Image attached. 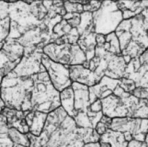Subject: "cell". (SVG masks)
<instances>
[{"label":"cell","instance_id":"5","mask_svg":"<svg viewBox=\"0 0 148 147\" xmlns=\"http://www.w3.org/2000/svg\"><path fill=\"white\" fill-rule=\"evenodd\" d=\"M41 63L44 66L50 80L59 92L71 86L73 81L70 77L69 66L53 61L43 53Z\"/></svg>","mask_w":148,"mask_h":147},{"label":"cell","instance_id":"3","mask_svg":"<svg viewBox=\"0 0 148 147\" xmlns=\"http://www.w3.org/2000/svg\"><path fill=\"white\" fill-rule=\"evenodd\" d=\"M33 86L30 95L32 109L48 114L61 106L60 92L52 84L47 72L31 76Z\"/></svg>","mask_w":148,"mask_h":147},{"label":"cell","instance_id":"7","mask_svg":"<svg viewBox=\"0 0 148 147\" xmlns=\"http://www.w3.org/2000/svg\"><path fill=\"white\" fill-rule=\"evenodd\" d=\"M71 46L69 43H47L42 48L43 53L51 60L61 64L71 65Z\"/></svg>","mask_w":148,"mask_h":147},{"label":"cell","instance_id":"8","mask_svg":"<svg viewBox=\"0 0 148 147\" xmlns=\"http://www.w3.org/2000/svg\"><path fill=\"white\" fill-rule=\"evenodd\" d=\"M119 84V79L103 76L98 84L89 87L90 104L97 99H103L111 95Z\"/></svg>","mask_w":148,"mask_h":147},{"label":"cell","instance_id":"30","mask_svg":"<svg viewBox=\"0 0 148 147\" xmlns=\"http://www.w3.org/2000/svg\"><path fill=\"white\" fill-rule=\"evenodd\" d=\"M9 17V3L8 1H0V21Z\"/></svg>","mask_w":148,"mask_h":147},{"label":"cell","instance_id":"2","mask_svg":"<svg viewBox=\"0 0 148 147\" xmlns=\"http://www.w3.org/2000/svg\"><path fill=\"white\" fill-rule=\"evenodd\" d=\"M33 86L32 77H20L10 72L3 78L1 96L7 108L28 112L32 110L30 95Z\"/></svg>","mask_w":148,"mask_h":147},{"label":"cell","instance_id":"39","mask_svg":"<svg viewBox=\"0 0 148 147\" xmlns=\"http://www.w3.org/2000/svg\"><path fill=\"white\" fill-rule=\"evenodd\" d=\"M101 143V147H111L108 143H105V142H100Z\"/></svg>","mask_w":148,"mask_h":147},{"label":"cell","instance_id":"1","mask_svg":"<svg viewBox=\"0 0 148 147\" xmlns=\"http://www.w3.org/2000/svg\"><path fill=\"white\" fill-rule=\"evenodd\" d=\"M28 135L33 147H84L85 144L75 119L61 106L48 114L39 137Z\"/></svg>","mask_w":148,"mask_h":147},{"label":"cell","instance_id":"11","mask_svg":"<svg viewBox=\"0 0 148 147\" xmlns=\"http://www.w3.org/2000/svg\"><path fill=\"white\" fill-rule=\"evenodd\" d=\"M1 114L6 117L9 128H16L23 134L29 133V128L25 119V112L6 107Z\"/></svg>","mask_w":148,"mask_h":147},{"label":"cell","instance_id":"34","mask_svg":"<svg viewBox=\"0 0 148 147\" xmlns=\"http://www.w3.org/2000/svg\"><path fill=\"white\" fill-rule=\"evenodd\" d=\"M96 41H97V46H103L105 43H106V36L103 35H99V34H97Z\"/></svg>","mask_w":148,"mask_h":147},{"label":"cell","instance_id":"23","mask_svg":"<svg viewBox=\"0 0 148 147\" xmlns=\"http://www.w3.org/2000/svg\"><path fill=\"white\" fill-rule=\"evenodd\" d=\"M73 118L78 128H93L92 124L90 117H88L87 112H77V115Z\"/></svg>","mask_w":148,"mask_h":147},{"label":"cell","instance_id":"22","mask_svg":"<svg viewBox=\"0 0 148 147\" xmlns=\"http://www.w3.org/2000/svg\"><path fill=\"white\" fill-rule=\"evenodd\" d=\"M106 41L110 45V52L116 55H122L120 43H119V40L115 32L106 35Z\"/></svg>","mask_w":148,"mask_h":147},{"label":"cell","instance_id":"10","mask_svg":"<svg viewBox=\"0 0 148 147\" xmlns=\"http://www.w3.org/2000/svg\"><path fill=\"white\" fill-rule=\"evenodd\" d=\"M142 119L132 117H116L112 119L110 129L125 133H130L132 136L140 133V123Z\"/></svg>","mask_w":148,"mask_h":147},{"label":"cell","instance_id":"13","mask_svg":"<svg viewBox=\"0 0 148 147\" xmlns=\"http://www.w3.org/2000/svg\"><path fill=\"white\" fill-rule=\"evenodd\" d=\"M25 119L29 128V133L39 137L44 130L48 114L35 110L25 112Z\"/></svg>","mask_w":148,"mask_h":147},{"label":"cell","instance_id":"32","mask_svg":"<svg viewBox=\"0 0 148 147\" xmlns=\"http://www.w3.org/2000/svg\"><path fill=\"white\" fill-rule=\"evenodd\" d=\"M89 109L91 110L92 112H102L103 106L101 100V99H97L96 101H95L93 103H92L89 107Z\"/></svg>","mask_w":148,"mask_h":147},{"label":"cell","instance_id":"17","mask_svg":"<svg viewBox=\"0 0 148 147\" xmlns=\"http://www.w3.org/2000/svg\"><path fill=\"white\" fill-rule=\"evenodd\" d=\"M99 141L108 143L111 147H127L128 143L125 140L123 133L111 129H108L106 133L101 136Z\"/></svg>","mask_w":148,"mask_h":147},{"label":"cell","instance_id":"42","mask_svg":"<svg viewBox=\"0 0 148 147\" xmlns=\"http://www.w3.org/2000/svg\"><path fill=\"white\" fill-rule=\"evenodd\" d=\"M146 100H147V102H148V97H147V99H146Z\"/></svg>","mask_w":148,"mask_h":147},{"label":"cell","instance_id":"27","mask_svg":"<svg viewBox=\"0 0 148 147\" xmlns=\"http://www.w3.org/2000/svg\"><path fill=\"white\" fill-rule=\"evenodd\" d=\"M112 119L110 117H107L106 115H103L100 121L97 124L96 127H95V130L97 133L99 134V135L101 136L106 133L108 131V129H110V126Z\"/></svg>","mask_w":148,"mask_h":147},{"label":"cell","instance_id":"31","mask_svg":"<svg viewBox=\"0 0 148 147\" xmlns=\"http://www.w3.org/2000/svg\"><path fill=\"white\" fill-rule=\"evenodd\" d=\"M67 21L73 28H77L81 23V14L75 13L73 17Z\"/></svg>","mask_w":148,"mask_h":147},{"label":"cell","instance_id":"12","mask_svg":"<svg viewBox=\"0 0 148 147\" xmlns=\"http://www.w3.org/2000/svg\"><path fill=\"white\" fill-rule=\"evenodd\" d=\"M71 86L74 91L76 112H86L90 106L89 87L78 82H73Z\"/></svg>","mask_w":148,"mask_h":147},{"label":"cell","instance_id":"43","mask_svg":"<svg viewBox=\"0 0 148 147\" xmlns=\"http://www.w3.org/2000/svg\"><path fill=\"white\" fill-rule=\"evenodd\" d=\"M147 36H148V30L147 31Z\"/></svg>","mask_w":148,"mask_h":147},{"label":"cell","instance_id":"37","mask_svg":"<svg viewBox=\"0 0 148 147\" xmlns=\"http://www.w3.org/2000/svg\"><path fill=\"white\" fill-rule=\"evenodd\" d=\"M6 108V106H5L4 102H3L2 98H1V90H0V114H1L3 110Z\"/></svg>","mask_w":148,"mask_h":147},{"label":"cell","instance_id":"9","mask_svg":"<svg viewBox=\"0 0 148 147\" xmlns=\"http://www.w3.org/2000/svg\"><path fill=\"white\" fill-rule=\"evenodd\" d=\"M70 77L73 82H78L88 87L95 86L100 81L95 72L86 68L83 65H73L69 66Z\"/></svg>","mask_w":148,"mask_h":147},{"label":"cell","instance_id":"35","mask_svg":"<svg viewBox=\"0 0 148 147\" xmlns=\"http://www.w3.org/2000/svg\"><path fill=\"white\" fill-rule=\"evenodd\" d=\"M143 143L144 142H141V141L132 139L127 143V147H143Z\"/></svg>","mask_w":148,"mask_h":147},{"label":"cell","instance_id":"28","mask_svg":"<svg viewBox=\"0 0 148 147\" xmlns=\"http://www.w3.org/2000/svg\"><path fill=\"white\" fill-rule=\"evenodd\" d=\"M119 86L125 92L132 93L134 90L136 88L134 81L126 77H122L119 79Z\"/></svg>","mask_w":148,"mask_h":147},{"label":"cell","instance_id":"29","mask_svg":"<svg viewBox=\"0 0 148 147\" xmlns=\"http://www.w3.org/2000/svg\"><path fill=\"white\" fill-rule=\"evenodd\" d=\"M131 94L139 99H146L148 97V88L136 87Z\"/></svg>","mask_w":148,"mask_h":147},{"label":"cell","instance_id":"41","mask_svg":"<svg viewBox=\"0 0 148 147\" xmlns=\"http://www.w3.org/2000/svg\"><path fill=\"white\" fill-rule=\"evenodd\" d=\"M3 77L2 76H1L0 75V86H1V83H2V81H3Z\"/></svg>","mask_w":148,"mask_h":147},{"label":"cell","instance_id":"36","mask_svg":"<svg viewBox=\"0 0 148 147\" xmlns=\"http://www.w3.org/2000/svg\"><path fill=\"white\" fill-rule=\"evenodd\" d=\"M84 147H101L100 141H97V142H90L85 144Z\"/></svg>","mask_w":148,"mask_h":147},{"label":"cell","instance_id":"26","mask_svg":"<svg viewBox=\"0 0 148 147\" xmlns=\"http://www.w3.org/2000/svg\"><path fill=\"white\" fill-rule=\"evenodd\" d=\"M10 19L7 17L0 21V43H3L8 38L10 33Z\"/></svg>","mask_w":148,"mask_h":147},{"label":"cell","instance_id":"6","mask_svg":"<svg viewBox=\"0 0 148 147\" xmlns=\"http://www.w3.org/2000/svg\"><path fill=\"white\" fill-rule=\"evenodd\" d=\"M42 55L43 51L41 48H37L30 55H24L12 71L20 77H30L36 74L46 72L41 63Z\"/></svg>","mask_w":148,"mask_h":147},{"label":"cell","instance_id":"16","mask_svg":"<svg viewBox=\"0 0 148 147\" xmlns=\"http://www.w3.org/2000/svg\"><path fill=\"white\" fill-rule=\"evenodd\" d=\"M61 106L65 110L68 115L75 117L77 112L75 109L74 91L72 86L68 87L60 92Z\"/></svg>","mask_w":148,"mask_h":147},{"label":"cell","instance_id":"18","mask_svg":"<svg viewBox=\"0 0 148 147\" xmlns=\"http://www.w3.org/2000/svg\"><path fill=\"white\" fill-rule=\"evenodd\" d=\"M79 35L83 36L90 32H94L92 13L90 12H84L81 14V23L77 28Z\"/></svg>","mask_w":148,"mask_h":147},{"label":"cell","instance_id":"15","mask_svg":"<svg viewBox=\"0 0 148 147\" xmlns=\"http://www.w3.org/2000/svg\"><path fill=\"white\" fill-rule=\"evenodd\" d=\"M1 50L11 62L19 63L24 55V47L14 39H6Z\"/></svg>","mask_w":148,"mask_h":147},{"label":"cell","instance_id":"24","mask_svg":"<svg viewBox=\"0 0 148 147\" xmlns=\"http://www.w3.org/2000/svg\"><path fill=\"white\" fill-rule=\"evenodd\" d=\"M8 124L0 125V147H15L8 135Z\"/></svg>","mask_w":148,"mask_h":147},{"label":"cell","instance_id":"33","mask_svg":"<svg viewBox=\"0 0 148 147\" xmlns=\"http://www.w3.org/2000/svg\"><path fill=\"white\" fill-rule=\"evenodd\" d=\"M140 62L141 65H148V48L146 49L143 53L139 57Z\"/></svg>","mask_w":148,"mask_h":147},{"label":"cell","instance_id":"4","mask_svg":"<svg viewBox=\"0 0 148 147\" xmlns=\"http://www.w3.org/2000/svg\"><path fill=\"white\" fill-rule=\"evenodd\" d=\"M94 32L108 35L116 31L117 27L123 20L122 11L117 1H102L101 6L92 12Z\"/></svg>","mask_w":148,"mask_h":147},{"label":"cell","instance_id":"14","mask_svg":"<svg viewBox=\"0 0 148 147\" xmlns=\"http://www.w3.org/2000/svg\"><path fill=\"white\" fill-rule=\"evenodd\" d=\"M127 63L124 60L123 55H113L110 58L108 63V68L105 76L112 79H120L124 77Z\"/></svg>","mask_w":148,"mask_h":147},{"label":"cell","instance_id":"21","mask_svg":"<svg viewBox=\"0 0 148 147\" xmlns=\"http://www.w3.org/2000/svg\"><path fill=\"white\" fill-rule=\"evenodd\" d=\"M87 61L86 54L78 44L71 46V65H84Z\"/></svg>","mask_w":148,"mask_h":147},{"label":"cell","instance_id":"19","mask_svg":"<svg viewBox=\"0 0 148 147\" xmlns=\"http://www.w3.org/2000/svg\"><path fill=\"white\" fill-rule=\"evenodd\" d=\"M8 135L15 145H21L26 147L30 146V140L28 134H23L14 128H9Z\"/></svg>","mask_w":148,"mask_h":147},{"label":"cell","instance_id":"38","mask_svg":"<svg viewBox=\"0 0 148 147\" xmlns=\"http://www.w3.org/2000/svg\"><path fill=\"white\" fill-rule=\"evenodd\" d=\"M141 6L143 8H148V1H141Z\"/></svg>","mask_w":148,"mask_h":147},{"label":"cell","instance_id":"25","mask_svg":"<svg viewBox=\"0 0 148 147\" xmlns=\"http://www.w3.org/2000/svg\"><path fill=\"white\" fill-rule=\"evenodd\" d=\"M64 8L66 13H78L82 14L84 12V5L82 3H77L76 1H64Z\"/></svg>","mask_w":148,"mask_h":147},{"label":"cell","instance_id":"20","mask_svg":"<svg viewBox=\"0 0 148 147\" xmlns=\"http://www.w3.org/2000/svg\"><path fill=\"white\" fill-rule=\"evenodd\" d=\"M19 63L11 62L2 50H0V75L4 77L15 68Z\"/></svg>","mask_w":148,"mask_h":147},{"label":"cell","instance_id":"40","mask_svg":"<svg viewBox=\"0 0 148 147\" xmlns=\"http://www.w3.org/2000/svg\"><path fill=\"white\" fill-rule=\"evenodd\" d=\"M145 142L146 143V144H147V145L148 146V133L147 134V135H146V138H145Z\"/></svg>","mask_w":148,"mask_h":147}]
</instances>
